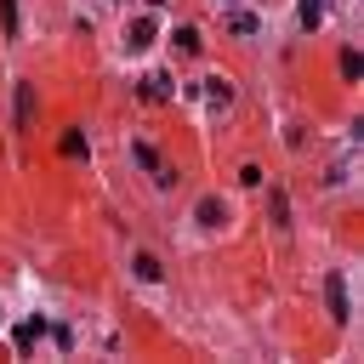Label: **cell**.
I'll use <instances>...</instances> for the list:
<instances>
[{"label":"cell","instance_id":"6da1fadb","mask_svg":"<svg viewBox=\"0 0 364 364\" xmlns=\"http://www.w3.org/2000/svg\"><path fill=\"white\" fill-rule=\"evenodd\" d=\"M324 301H330V318H336V324H347V318H353V301H347V279H341V273H330V279H324Z\"/></svg>","mask_w":364,"mask_h":364},{"label":"cell","instance_id":"7c38bea8","mask_svg":"<svg viewBox=\"0 0 364 364\" xmlns=\"http://www.w3.org/2000/svg\"><path fill=\"white\" fill-rule=\"evenodd\" d=\"M131 154H136V165H148V171H159V159H154V148H148V142H136Z\"/></svg>","mask_w":364,"mask_h":364},{"label":"cell","instance_id":"4fadbf2b","mask_svg":"<svg viewBox=\"0 0 364 364\" xmlns=\"http://www.w3.org/2000/svg\"><path fill=\"white\" fill-rule=\"evenodd\" d=\"M228 6H233V0H228Z\"/></svg>","mask_w":364,"mask_h":364},{"label":"cell","instance_id":"3957f363","mask_svg":"<svg viewBox=\"0 0 364 364\" xmlns=\"http://www.w3.org/2000/svg\"><path fill=\"white\" fill-rule=\"evenodd\" d=\"M205 97H210L216 108H228V102H233V85H228V80H205Z\"/></svg>","mask_w":364,"mask_h":364},{"label":"cell","instance_id":"277c9868","mask_svg":"<svg viewBox=\"0 0 364 364\" xmlns=\"http://www.w3.org/2000/svg\"><path fill=\"white\" fill-rule=\"evenodd\" d=\"M222 216H228L222 199H199V222H205V228H222Z\"/></svg>","mask_w":364,"mask_h":364},{"label":"cell","instance_id":"8992f818","mask_svg":"<svg viewBox=\"0 0 364 364\" xmlns=\"http://www.w3.org/2000/svg\"><path fill=\"white\" fill-rule=\"evenodd\" d=\"M318 17H324V6H318V0H301V23H307V28H318Z\"/></svg>","mask_w":364,"mask_h":364},{"label":"cell","instance_id":"ba28073f","mask_svg":"<svg viewBox=\"0 0 364 364\" xmlns=\"http://www.w3.org/2000/svg\"><path fill=\"white\" fill-rule=\"evenodd\" d=\"M136 279H159V262H154V256H148V250H142V256H136Z\"/></svg>","mask_w":364,"mask_h":364},{"label":"cell","instance_id":"30bf717a","mask_svg":"<svg viewBox=\"0 0 364 364\" xmlns=\"http://www.w3.org/2000/svg\"><path fill=\"white\" fill-rule=\"evenodd\" d=\"M176 46L182 51H199V28H176Z\"/></svg>","mask_w":364,"mask_h":364},{"label":"cell","instance_id":"5b68a950","mask_svg":"<svg viewBox=\"0 0 364 364\" xmlns=\"http://www.w3.org/2000/svg\"><path fill=\"white\" fill-rule=\"evenodd\" d=\"M0 23H6V40H17V0H0Z\"/></svg>","mask_w":364,"mask_h":364},{"label":"cell","instance_id":"52a82bcc","mask_svg":"<svg viewBox=\"0 0 364 364\" xmlns=\"http://www.w3.org/2000/svg\"><path fill=\"white\" fill-rule=\"evenodd\" d=\"M63 154H68V159H80V154H85V136H80V131H68V136H63Z\"/></svg>","mask_w":364,"mask_h":364},{"label":"cell","instance_id":"7a4b0ae2","mask_svg":"<svg viewBox=\"0 0 364 364\" xmlns=\"http://www.w3.org/2000/svg\"><path fill=\"white\" fill-rule=\"evenodd\" d=\"M17 125H34V85H17Z\"/></svg>","mask_w":364,"mask_h":364},{"label":"cell","instance_id":"8fae6325","mask_svg":"<svg viewBox=\"0 0 364 364\" xmlns=\"http://www.w3.org/2000/svg\"><path fill=\"white\" fill-rule=\"evenodd\" d=\"M341 74H347V80H358V74H364V63H358V51H347V57H341Z\"/></svg>","mask_w":364,"mask_h":364},{"label":"cell","instance_id":"9c48e42d","mask_svg":"<svg viewBox=\"0 0 364 364\" xmlns=\"http://www.w3.org/2000/svg\"><path fill=\"white\" fill-rule=\"evenodd\" d=\"M34 336H40V318H34V324H23V330H17V353H28V347H34Z\"/></svg>","mask_w":364,"mask_h":364}]
</instances>
